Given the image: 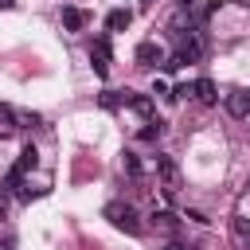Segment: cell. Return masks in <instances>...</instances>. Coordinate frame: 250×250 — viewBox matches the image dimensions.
Returning a JSON list of instances; mask_svg holds the SVG:
<instances>
[{
	"mask_svg": "<svg viewBox=\"0 0 250 250\" xmlns=\"http://www.w3.org/2000/svg\"><path fill=\"white\" fill-rule=\"evenodd\" d=\"M125 172H129L133 180H141V160H137L133 152H125Z\"/></svg>",
	"mask_w": 250,
	"mask_h": 250,
	"instance_id": "7c38bea8",
	"label": "cell"
},
{
	"mask_svg": "<svg viewBox=\"0 0 250 250\" xmlns=\"http://www.w3.org/2000/svg\"><path fill=\"white\" fill-rule=\"evenodd\" d=\"M176 4H180V8H188V12L195 8V0H176Z\"/></svg>",
	"mask_w": 250,
	"mask_h": 250,
	"instance_id": "e0dca14e",
	"label": "cell"
},
{
	"mask_svg": "<svg viewBox=\"0 0 250 250\" xmlns=\"http://www.w3.org/2000/svg\"><path fill=\"white\" fill-rule=\"evenodd\" d=\"M0 250H16V238H4V242H0Z\"/></svg>",
	"mask_w": 250,
	"mask_h": 250,
	"instance_id": "2e32d148",
	"label": "cell"
},
{
	"mask_svg": "<svg viewBox=\"0 0 250 250\" xmlns=\"http://www.w3.org/2000/svg\"><path fill=\"white\" fill-rule=\"evenodd\" d=\"M223 105H227L230 117H250V90H230Z\"/></svg>",
	"mask_w": 250,
	"mask_h": 250,
	"instance_id": "277c9868",
	"label": "cell"
},
{
	"mask_svg": "<svg viewBox=\"0 0 250 250\" xmlns=\"http://www.w3.org/2000/svg\"><path fill=\"white\" fill-rule=\"evenodd\" d=\"M164 250H191V246H184V242H176V238H172V242H168Z\"/></svg>",
	"mask_w": 250,
	"mask_h": 250,
	"instance_id": "9a60e30c",
	"label": "cell"
},
{
	"mask_svg": "<svg viewBox=\"0 0 250 250\" xmlns=\"http://www.w3.org/2000/svg\"><path fill=\"white\" fill-rule=\"evenodd\" d=\"M137 62H141V66H156V62H160V47H156V43H141V47H137Z\"/></svg>",
	"mask_w": 250,
	"mask_h": 250,
	"instance_id": "ba28073f",
	"label": "cell"
},
{
	"mask_svg": "<svg viewBox=\"0 0 250 250\" xmlns=\"http://www.w3.org/2000/svg\"><path fill=\"white\" fill-rule=\"evenodd\" d=\"M105 219L125 234H141V219H137V211L129 203H105Z\"/></svg>",
	"mask_w": 250,
	"mask_h": 250,
	"instance_id": "6da1fadb",
	"label": "cell"
},
{
	"mask_svg": "<svg viewBox=\"0 0 250 250\" xmlns=\"http://www.w3.org/2000/svg\"><path fill=\"white\" fill-rule=\"evenodd\" d=\"M234 230L246 238V234H250V219H234Z\"/></svg>",
	"mask_w": 250,
	"mask_h": 250,
	"instance_id": "5bb4252c",
	"label": "cell"
},
{
	"mask_svg": "<svg viewBox=\"0 0 250 250\" xmlns=\"http://www.w3.org/2000/svg\"><path fill=\"white\" fill-rule=\"evenodd\" d=\"M4 215H8V199L0 195V219H4Z\"/></svg>",
	"mask_w": 250,
	"mask_h": 250,
	"instance_id": "ac0fdd59",
	"label": "cell"
},
{
	"mask_svg": "<svg viewBox=\"0 0 250 250\" xmlns=\"http://www.w3.org/2000/svg\"><path fill=\"white\" fill-rule=\"evenodd\" d=\"M31 164H35V148H31V145H27V148H23V152H20V160H16V168H12V172H8V188H16V184H20V176H23V172H27V168H31Z\"/></svg>",
	"mask_w": 250,
	"mask_h": 250,
	"instance_id": "8992f818",
	"label": "cell"
},
{
	"mask_svg": "<svg viewBox=\"0 0 250 250\" xmlns=\"http://www.w3.org/2000/svg\"><path fill=\"white\" fill-rule=\"evenodd\" d=\"M195 98H199L203 105H215V102H219V94H215V82H211V78H199V82H195Z\"/></svg>",
	"mask_w": 250,
	"mask_h": 250,
	"instance_id": "9c48e42d",
	"label": "cell"
},
{
	"mask_svg": "<svg viewBox=\"0 0 250 250\" xmlns=\"http://www.w3.org/2000/svg\"><path fill=\"white\" fill-rule=\"evenodd\" d=\"M152 227H160V230H176V219H172L168 211H156V215H152Z\"/></svg>",
	"mask_w": 250,
	"mask_h": 250,
	"instance_id": "8fae6325",
	"label": "cell"
},
{
	"mask_svg": "<svg viewBox=\"0 0 250 250\" xmlns=\"http://www.w3.org/2000/svg\"><path fill=\"white\" fill-rule=\"evenodd\" d=\"M129 20H133V16H129L125 8H113V12L105 16V23H109V31H125V27H129Z\"/></svg>",
	"mask_w": 250,
	"mask_h": 250,
	"instance_id": "30bf717a",
	"label": "cell"
},
{
	"mask_svg": "<svg viewBox=\"0 0 250 250\" xmlns=\"http://www.w3.org/2000/svg\"><path fill=\"white\" fill-rule=\"evenodd\" d=\"M133 105H137L141 113H152V102H148V98H133Z\"/></svg>",
	"mask_w": 250,
	"mask_h": 250,
	"instance_id": "4fadbf2b",
	"label": "cell"
},
{
	"mask_svg": "<svg viewBox=\"0 0 250 250\" xmlns=\"http://www.w3.org/2000/svg\"><path fill=\"white\" fill-rule=\"evenodd\" d=\"M90 62H94V70L105 78L109 74V43L105 39H94V47H90Z\"/></svg>",
	"mask_w": 250,
	"mask_h": 250,
	"instance_id": "5b68a950",
	"label": "cell"
},
{
	"mask_svg": "<svg viewBox=\"0 0 250 250\" xmlns=\"http://www.w3.org/2000/svg\"><path fill=\"white\" fill-rule=\"evenodd\" d=\"M12 4H16V0H0V8H12Z\"/></svg>",
	"mask_w": 250,
	"mask_h": 250,
	"instance_id": "d6986e66",
	"label": "cell"
},
{
	"mask_svg": "<svg viewBox=\"0 0 250 250\" xmlns=\"http://www.w3.org/2000/svg\"><path fill=\"white\" fill-rule=\"evenodd\" d=\"M156 176H160L164 195H176V191H180V168H176L172 156H156Z\"/></svg>",
	"mask_w": 250,
	"mask_h": 250,
	"instance_id": "7a4b0ae2",
	"label": "cell"
},
{
	"mask_svg": "<svg viewBox=\"0 0 250 250\" xmlns=\"http://www.w3.org/2000/svg\"><path fill=\"white\" fill-rule=\"evenodd\" d=\"M86 23H90V16H86L82 8H62V27H66V31H82Z\"/></svg>",
	"mask_w": 250,
	"mask_h": 250,
	"instance_id": "52a82bcc",
	"label": "cell"
},
{
	"mask_svg": "<svg viewBox=\"0 0 250 250\" xmlns=\"http://www.w3.org/2000/svg\"><path fill=\"white\" fill-rule=\"evenodd\" d=\"M176 59H180V62H199V59H203V39H199L195 31L180 35V51H176Z\"/></svg>",
	"mask_w": 250,
	"mask_h": 250,
	"instance_id": "3957f363",
	"label": "cell"
}]
</instances>
